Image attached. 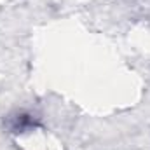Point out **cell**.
Listing matches in <instances>:
<instances>
[{
	"instance_id": "obj_1",
	"label": "cell",
	"mask_w": 150,
	"mask_h": 150,
	"mask_svg": "<svg viewBox=\"0 0 150 150\" xmlns=\"http://www.w3.org/2000/svg\"><path fill=\"white\" fill-rule=\"evenodd\" d=\"M35 126V120L30 117V115H18L16 117V122H14V129H28V127H33Z\"/></svg>"
}]
</instances>
